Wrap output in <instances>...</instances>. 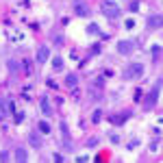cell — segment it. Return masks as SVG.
<instances>
[{"label": "cell", "instance_id": "obj_1", "mask_svg": "<svg viewBox=\"0 0 163 163\" xmlns=\"http://www.w3.org/2000/svg\"><path fill=\"white\" fill-rule=\"evenodd\" d=\"M100 9H102L105 18H109V20H118V18L122 15V7L115 2V0H105Z\"/></svg>", "mask_w": 163, "mask_h": 163}, {"label": "cell", "instance_id": "obj_2", "mask_svg": "<svg viewBox=\"0 0 163 163\" xmlns=\"http://www.w3.org/2000/svg\"><path fill=\"white\" fill-rule=\"evenodd\" d=\"M139 76H144V65H141V63H131V65L122 72V78H124V80L139 78Z\"/></svg>", "mask_w": 163, "mask_h": 163}, {"label": "cell", "instance_id": "obj_3", "mask_svg": "<svg viewBox=\"0 0 163 163\" xmlns=\"http://www.w3.org/2000/svg\"><path fill=\"white\" fill-rule=\"evenodd\" d=\"M159 94H161V78L157 80V85L150 89V94H148V98H146V105H144V107H146V109H152V107H154V102L159 100Z\"/></svg>", "mask_w": 163, "mask_h": 163}, {"label": "cell", "instance_id": "obj_4", "mask_svg": "<svg viewBox=\"0 0 163 163\" xmlns=\"http://www.w3.org/2000/svg\"><path fill=\"white\" fill-rule=\"evenodd\" d=\"M74 13H76L78 18H87L89 9H87V5L83 2V0H74Z\"/></svg>", "mask_w": 163, "mask_h": 163}, {"label": "cell", "instance_id": "obj_5", "mask_svg": "<svg viewBox=\"0 0 163 163\" xmlns=\"http://www.w3.org/2000/svg\"><path fill=\"white\" fill-rule=\"evenodd\" d=\"M118 52L120 54H131L133 52V41H126V39L118 41Z\"/></svg>", "mask_w": 163, "mask_h": 163}, {"label": "cell", "instance_id": "obj_6", "mask_svg": "<svg viewBox=\"0 0 163 163\" xmlns=\"http://www.w3.org/2000/svg\"><path fill=\"white\" fill-rule=\"evenodd\" d=\"M48 59H50V48H48V46H41V48L37 50V61H39V63H46Z\"/></svg>", "mask_w": 163, "mask_h": 163}, {"label": "cell", "instance_id": "obj_7", "mask_svg": "<svg viewBox=\"0 0 163 163\" xmlns=\"http://www.w3.org/2000/svg\"><path fill=\"white\" fill-rule=\"evenodd\" d=\"M148 26L150 28H159L161 26V15H150L148 18Z\"/></svg>", "mask_w": 163, "mask_h": 163}, {"label": "cell", "instance_id": "obj_8", "mask_svg": "<svg viewBox=\"0 0 163 163\" xmlns=\"http://www.w3.org/2000/svg\"><path fill=\"white\" fill-rule=\"evenodd\" d=\"M65 85H67L70 89H76L78 80H76V76H74V74H67V76H65Z\"/></svg>", "mask_w": 163, "mask_h": 163}, {"label": "cell", "instance_id": "obj_9", "mask_svg": "<svg viewBox=\"0 0 163 163\" xmlns=\"http://www.w3.org/2000/svg\"><path fill=\"white\" fill-rule=\"evenodd\" d=\"M41 111H44L46 115H50V113H52V109H50V102H48V98H41Z\"/></svg>", "mask_w": 163, "mask_h": 163}, {"label": "cell", "instance_id": "obj_10", "mask_svg": "<svg viewBox=\"0 0 163 163\" xmlns=\"http://www.w3.org/2000/svg\"><path fill=\"white\" fill-rule=\"evenodd\" d=\"M15 159H18V161H26V159H28V157H26V150H24V148H18V150H15Z\"/></svg>", "mask_w": 163, "mask_h": 163}, {"label": "cell", "instance_id": "obj_11", "mask_svg": "<svg viewBox=\"0 0 163 163\" xmlns=\"http://www.w3.org/2000/svg\"><path fill=\"white\" fill-rule=\"evenodd\" d=\"M52 67H54V70H61V67H63V59H61V57H52Z\"/></svg>", "mask_w": 163, "mask_h": 163}, {"label": "cell", "instance_id": "obj_12", "mask_svg": "<svg viewBox=\"0 0 163 163\" xmlns=\"http://www.w3.org/2000/svg\"><path fill=\"white\" fill-rule=\"evenodd\" d=\"M100 120H102V111H100V109H96V111H94V115H92V122H94V124H98Z\"/></svg>", "mask_w": 163, "mask_h": 163}, {"label": "cell", "instance_id": "obj_13", "mask_svg": "<svg viewBox=\"0 0 163 163\" xmlns=\"http://www.w3.org/2000/svg\"><path fill=\"white\" fill-rule=\"evenodd\" d=\"M150 50H152V57H154V59H159V57H161V46H159V44H154Z\"/></svg>", "mask_w": 163, "mask_h": 163}, {"label": "cell", "instance_id": "obj_14", "mask_svg": "<svg viewBox=\"0 0 163 163\" xmlns=\"http://www.w3.org/2000/svg\"><path fill=\"white\" fill-rule=\"evenodd\" d=\"M87 33H89V35H98V33H100V28H98L96 24H89V26H87Z\"/></svg>", "mask_w": 163, "mask_h": 163}, {"label": "cell", "instance_id": "obj_15", "mask_svg": "<svg viewBox=\"0 0 163 163\" xmlns=\"http://www.w3.org/2000/svg\"><path fill=\"white\" fill-rule=\"evenodd\" d=\"M39 131L48 135V133H50V124H48V122H39Z\"/></svg>", "mask_w": 163, "mask_h": 163}, {"label": "cell", "instance_id": "obj_16", "mask_svg": "<svg viewBox=\"0 0 163 163\" xmlns=\"http://www.w3.org/2000/svg\"><path fill=\"white\" fill-rule=\"evenodd\" d=\"M28 141H31V146H35V148H39V144H41V141H39V137H37L35 133L31 135V139H28Z\"/></svg>", "mask_w": 163, "mask_h": 163}, {"label": "cell", "instance_id": "obj_17", "mask_svg": "<svg viewBox=\"0 0 163 163\" xmlns=\"http://www.w3.org/2000/svg\"><path fill=\"white\" fill-rule=\"evenodd\" d=\"M139 7H141V5L137 2V0H133V2H131V11H139Z\"/></svg>", "mask_w": 163, "mask_h": 163}, {"label": "cell", "instance_id": "obj_18", "mask_svg": "<svg viewBox=\"0 0 163 163\" xmlns=\"http://www.w3.org/2000/svg\"><path fill=\"white\" fill-rule=\"evenodd\" d=\"M22 120H24V113H15V122H18V124H20V122H22Z\"/></svg>", "mask_w": 163, "mask_h": 163}, {"label": "cell", "instance_id": "obj_19", "mask_svg": "<svg viewBox=\"0 0 163 163\" xmlns=\"http://www.w3.org/2000/svg\"><path fill=\"white\" fill-rule=\"evenodd\" d=\"M7 159H9V154H7V152H0V161H7Z\"/></svg>", "mask_w": 163, "mask_h": 163}]
</instances>
